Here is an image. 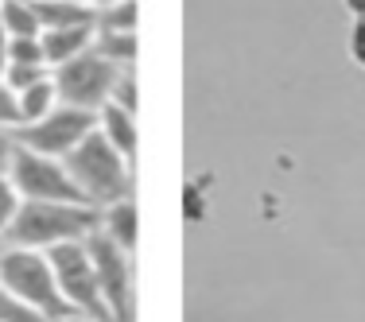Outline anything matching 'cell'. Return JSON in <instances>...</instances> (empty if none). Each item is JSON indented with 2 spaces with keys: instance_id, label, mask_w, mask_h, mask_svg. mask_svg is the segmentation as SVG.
<instances>
[{
  "instance_id": "6da1fadb",
  "label": "cell",
  "mask_w": 365,
  "mask_h": 322,
  "mask_svg": "<svg viewBox=\"0 0 365 322\" xmlns=\"http://www.w3.org/2000/svg\"><path fill=\"white\" fill-rule=\"evenodd\" d=\"M101 229V210L98 206H74V202H24L16 214L12 229H8V245L12 249H55L86 241L90 233Z\"/></svg>"
},
{
  "instance_id": "7a4b0ae2",
  "label": "cell",
  "mask_w": 365,
  "mask_h": 322,
  "mask_svg": "<svg viewBox=\"0 0 365 322\" xmlns=\"http://www.w3.org/2000/svg\"><path fill=\"white\" fill-rule=\"evenodd\" d=\"M63 163L74 187L86 194V202L98 210L120 202V198H133V163L120 152H113V144L101 133H90Z\"/></svg>"
},
{
  "instance_id": "3957f363",
  "label": "cell",
  "mask_w": 365,
  "mask_h": 322,
  "mask_svg": "<svg viewBox=\"0 0 365 322\" xmlns=\"http://www.w3.org/2000/svg\"><path fill=\"white\" fill-rule=\"evenodd\" d=\"M0 287H8L24 307H31L47 322L78 318L71 311V303L63 299V291H58L55 268H51L47 252H39V249H12L8 245L4 256H0Z\"/></svg>"
},
{
  "instance_id": "277c9868",
  "label": "cell",
  "mask_w": 365,
  "mask_h": 322,
  "mask_svg": "<svg viewBox=\"0 0 365 322\" xmlns=\"http://www.w3.org/2000/svg\"><path fill=\"white\" fill-rule=\"evenodd\" d=\"M47 260L55 268V284L63 291V299L71 303V311L78 318H93V322H113L106 299H101L98 287V272H93V260L86 241H71V245H55L47 249Z\"/></svg>"
},
{
  "instance_id": "5b68a950",
  "label": "cell",
  "mask_w": 365,
  "mask_h": 322,
  "mask_svg": "<svg viewBox=\"0 0 365 322\" xmlns=\"http://www.w3.org/2000/svg\"><path fill=\"white\" fill-rule=\"evenodd\" d=\"M120 74H125L120 66L106 63V58L93 55V51H86L82 58L51 71L55 90H58V105H74V109H86V113H101L109 105Z\"/></svg>"
},
{
  "instance_id": "8992f818",
  "label": "cell",
  "mask_w": 365,
  "mask_h": 322,
  "mask_svg": "<svg viewBox=\"0 0 365 322\" xmlns=\"http://www.w3.org/2000/svg\"><path fill=\"white\" fill-rule=\"evenodd\" d=\"M8 179L16 182V190H20L24 202H74V206H90V202H86V194L74 187V179H71V171H66L63 160L28 152V147H20V144H16Z\"/></svg>"
},
{
  "instance_id": "52a82bcc",
  "label": "cell",
  "mask_w": 365,
  "mask_h": 322,
  "mask_svg": "<svg viewBox=\"0 0 365 322\" xmlns=\"http://www.w3.org/2000/svg\"><path fill=\"white\" fill-rule=\"evenodd\" d=\"M90 133H98V113H86L74 105H58L51 117H43L39 125H24L12 133V140L28 152L51 155V160H66Z\"/></svg>"
},
{
  "instance_id": "ba28073f",
  "label": "cell",
  "mask_w": 365,
  "mask_h": 322,
  "mask_svg": "<svg viewBox=\"0 0 365 322\" xmlns=\"http://www.w3.org/2000/svg\"><path fill=\"white\" fill-rule=\"evenodd\" d=\"M86 249H90L101 299H106L113 322H136V307H133V256H128L120 245H113L101 229L86 237Z\"/></svg>"
},
{
  "instance_id": "9c48e42d",
  "label": "cell",
  "mask_w": 365,
  "mask_h": 322,
  "mask_svg": "<svg viewBox=\"0 0 365 322\" xmlns=\"http://www.w3.org/2000/svg\"><path fill=\"white\" fill-rule=\"evenodd\" d=\"M93 36H98V28H58V31H43L39 43H43V58H47V66H51V71H58V66L82 58L86 51L93 47Z\"/></svg>"
},
{
  "instance_id": "30bf717a",
  "label": "cell",
  "mask_w": 365,
  "mask_h": 322,
  "mask_svg": "<svg viewBox=\"0 0 365 322\" xmlns=\"http://www.w3.org/2000/svg\"><path fill=\"white\" fill-rule=\"evenodd\" d=\"M43 31H58V28H93V8L86 0H31Z\"/></svg>"
},
{
  "instance_id": "8fae6325",
  "label": "cell",
  "mask_w": 365,
  "mask_h": 322,
  "mask_svg": "<svg viewBox=\"0 0 365 322\" xmlns=\"http://www.w3.org/2000/svg\"><path fill=\"white\" fill-rule=\"evenodd\" d=\"M98 133L106 136V140L113 144V152H120L128 163L136 160V144H140V136H136V117L133 113H125L120 105H109L98 113Z\"/></svg>"
},
{
  "instance_id": "7c38bea8",
  "label": "cell",
  "mask_w": 365,
  "mask_h": 322,
  "mask_svg": "<svg viewBox=\"0 0 365 322\" xmlns=\"http://www.w3.org/2000/svg\"><path fill=\"white\" fill-rule=\"evenodd\" d=\"M101 233L113 241V245H120L133 256L136 249V233H140V217H136V202L133 198H120V202H113L101 210Z\"/></svg>"
},
{
  "instance_id": "4fadbf2b",
  "label": "cell",
  "mask_w": 365,
  "mask_h": 322,
  "mask_svg": "<svg viewBox=\"0 0 365 322\" xmlns=\"http://www.w3.org/2000/svg\"><path fill=\"white\" fill-rule=\"evenodd\" d=\"M16 101H20V128H24V125H39L43 117H51V113L58 109L55 78H43V82H36L31 90L16 93Z\"/></svg>"
},
{
  "instance_id": "5bb4252c",
  "label": "cell",
  "mask_w": 365,
  "mask_h": 322,
  "mask_svg": "<svg viewBox=\"0 0 365 322\" xmlns=\"http://www.w3.org/2000/svg\"><path fill=\"white\" fill-rule=\"evenodd\" d=\"M90 51L101 55L106 63L120 66V71H133V63H136V31H98Z\"/></svg>"
},
{
  "instance_id": "9a60e30c",
  "label": "cell",
  "mask_w": 365,
  "mask_h": 322,
  "mask_svg": "<svg viewBox=\"0 0 365 322\" xmlns=\"http://www.w3.org/2000/svg\"><path fill=\"white\" fill-rule=\"evenodd\" d=\"M0 28L8 31V39H39L43 28L31 12V0H4L0 4Z\"/></svg>"
},
{
  "instance_id": "2e32d148",
  "label": "cell",
  "mask_w": 365,
  "mask_h": 322,
  "mask_svg": "<svg viewBox=\"0 0 365 322\" xmlns=\"http://www.w3.org/2000/svg\"><path fill=\"white\" fill-rule=\"evenodd\" d=\"M93 28L98 31H136V0H120V4L98 12Z\"/></svg>"
},
{
  "instance_id": "e0dca14e",
  "label": "cell",
  "mask_w": 365,
  "mask_h": 322,
  "mask_svg": "<svg viewBox=\"0 0 365 322\" xmlns=\"http://www.w3.org/2000/svg\"><path fill=\"white\" fill-rule=\"evenodd\" d=\"M8 66H47L43 43L39 39H8Z\"/></svg>"
},
{
  "instance_id": "ac0fdd59",
  "label": "cell",
  "mask_w": 365,
  "mask_h": 322,
  "mask_svg": "<svg viewBox=\"0 0 365 322\" xmlns=\"http://www.w3.org/2000/svg\"><path fill=\"white\" fill-rule=\"evenodd\" d=\"M20 206H24V198H20V190H16V182L8 175H0V237H8Z\"/></svg>"
},
{
  "instance_id": "d6986e66",
  "label": "cell",
  "mask_w": 365,
  "mask_h": 322,
  "mask_svg": "<svg viewBox=\"0 0 365 322\" xmlns=\"http://www.w3.org/2000/svg\"><path fill=\"white\" fill-rule=\"evenodd\" d=\"M43 78H51L47 66H8V71H4V85L12 93H24V90H31L36 82H43Z\"/></svg>"
},
{
  "instance_id": "ffe728a7",
  "label": "cell",
  "mask_w": 365,
  "mask_h": 322,
  "mask_svg": "<svg viewBox=\"0 0 365 322\" xmlns=\"http://www.w3.org/2000/svg\"><path fill=\"white\" fill-rule=\"evenodd\" d=\"M182 217L187 222H202L206 217V179H195L182 187Z\"/></svg>"
},
{
  "instance_id": "44dd1931",
  "label": "cell",
  "mask_w": 365,
  "mask_h": 322,
  "mask_svg": "<svg viewBox=\"0 0 365 322\" xmlns=\"http://www.w3.org/2000/svg\"><path fill=\"white\" fill-rule=\"evenodd\" d=\"M0 322H47V318L36 315L31 307H24L8 287H0Z\"/></svg>"
},
{
  "instance_id": "7402d4cb",
  "label": "cell",
  "mask_w": 365,
  "mask_h": 322,
  "mask_svg": "<svg viewBox=\"0 0 365 322\" xmlns=\"http://www.w3.org/2000/svg\"><path fill=\"white\" fill-rule=\"evenodd\" d=\"M16 128H20V101L0 82V133H16Z\"/></svg>"
},
{
  "instance_id": "603a6c76",
  "label": "cell",
  "mask_w": 365,
  "mask_h": 322,
  "mask_svg": "<svg viewBox=\"0 0 365 322\" xmlns=\"http://www.w3.org/2000/svg\"><path fill=\"white\" fill-rule=\"evenodd\" d=\"M113 105H120L125 113H133V117H136V78H133V71L120 74L117 90H113Z\"/></svg>"
},
{
  "instance_id": "cb8c5ba5",
  "label": "cell",
  "mask_w": 365,
  "mask_h": 322,
  "mask_svg": "<svg viewBox=\"0 0 365 322\" xmlns=\"http://www.w3.org/2000/svg\"><path fill=\"white\" fill-rule=\"evenodd\" d=\"M350 58L365 71V20H354V31H350Z\"/></svg>"
},
{
  "instance_id": "d4e9b609",
  "label": "cell",
  "mask_w": 365,
  "mask_h": 322,
  "mask_svg": "<svg viewBox=\"0 0 365 322\" xmlns=\"http://www.w3.org/2000/svg\"><path fill=\"white\" fill-rule=\"evenodd\" d=\"M12 155H16L12 133H0V175H8V167H12Z\"/></svg>"
},
{
  "instance_id": "484cf974",
  "label": "cell",
  "mask_w": 365,
  "mask_h": 322,
  "mask_svg": "<svg viewBox=\"0 0 365 322\" xmlns=\"http://www.w3.org/2000/svg\"><path fill=\"white\" fill-rule=\"evenodd\" d=\"M4 71H8V31L0 28V82H4Z\"/></svg>"
},
{
  "instance_id": "4316f807",
  "label": "cell",
  "mask_w": 365,
  "mask_h": 322,
  "mask_svg": "<svg viewBox=\"0 0 365 322\" xmlns=\"http://www.w3.org/2000/svg\"><path fill=\"white\" fill-rule=\"evenodd\" d=\"M342 4L354 12V20H365V0H342Z\"/></svg>"
},
{
  "instance_id": "83f0119b",
  "label": "cell",
  "mask_w": 365,
  "mask_h": 322,
  "mask_svg": "<svg viewBox=\"0 0 365 322\" xmlns=\"http://www.w3.org/2000/svg\"><path fill=\"white\" fill-rule=\"evenodd\" d=\"M86 4L93 8V16H98V12H106V8H113V4H120V0H86Z\"/></svg>"
},
{
  "instance_id": "f1b7e54d",
  "label": "cell",
  "mask_w": 365,
  "mask_h": 322,
  "mask_svg": "<svg viewBox=\"0 0 365 322\" xmlns=\"http://www.w3.org/2000/svg\"><path fill=\"white\" fill-rule=\"evenodd\" d=\"M4 249H8V241H4V237H0V256H4Z\"/></svg>"
},
{
  "instance_id": "f546056e",
  "label": "cell",
  "mask_w": 365,
  "mask_h": 322,
  "mask_svg": "<svg viewBox=\"0 0 365 322\" xmlns=\"http://www.w3.org/2000/svg\"><path fill=\"white\" fill-rule=\"evenodd\" d=\"M66 322H93V318H66Z\"/></svg>"
},
{
  "instance_id": "4dcf8cb0",
  "label": "cell",
  "mask_w": 365,
  "mask_h": 322,
  "mask_svg": "<svg viewBox=\"0 0 365 322\" xmlns=\"http://www.w3.org/2000/svg\"><path fill=\"white\" fill-rule=\"evenodd\" d=\"M0 4H4V0H0Z\"/></svg>"
}]
</instances>
